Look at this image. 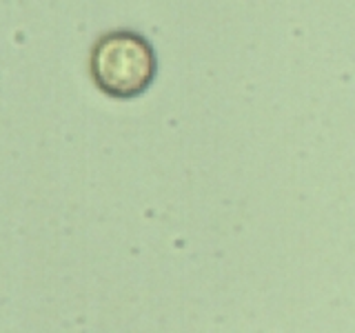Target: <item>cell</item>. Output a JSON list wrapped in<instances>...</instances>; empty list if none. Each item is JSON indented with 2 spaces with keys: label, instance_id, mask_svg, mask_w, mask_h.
<instances>
[{
  "label": "cell",
  "instance_id": "cell-1",
  "mask_svg": "<svg viewBox=\"0 0 355 333\" xmlns=\"http://www.w3.org/2000/svg\"><path fill=\"white\" fill-rule=\"evenodd\" d=\"M92 76L100 92L114 98H136L153 83L155 53L138 33H107L94 47Z\"/></svg>",
  "mask_w": 355,
  "mask_h": 333
}]
</instances>
